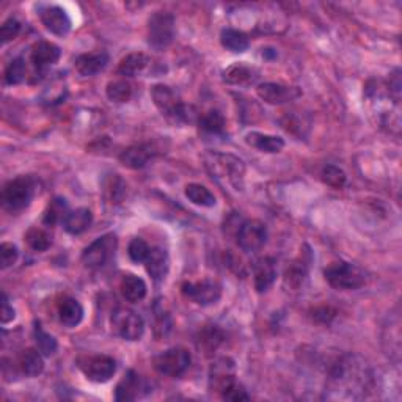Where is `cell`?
<instances>
[{
	"mask_svg": "<svg viewBox=\"0 0 402 402\" xmlns=\"http://www.w3.org/2000/svg\"><path fill=\"white\" fill-rule=\"evenodd\" d=\"M105 94L112 103H117V104L128 103L132 96V87L129 82H126V80H112L107 84Z\"/></svg>",
	"mask_w": 402,
	"mask_h": 402,
	"instance_id": "cell-34",
	"label": "cell"
},
{
	"mask_svg": "<svg viewBox=\"0 0 402 402\" xmlns=\"http://www.w3.org/2000/svg\"><path fill=\"white\" fill-rule=\"evenodd\" d=\"M239 248L244 250L245 253H255L261 250L267 241V228L261 220H247L244 222L236 232Z\"/></svg>",
	"mask_w": 402,
	"mask_h": 402,
	"instance_id": "cell-9",
	"label": "cell"
},
{
	"mask_svg": "<svg viewBox=\"0 0 402 402\" xmlns=\"http://www.w3.org/2000/svg\"><path fill=\"white\" fill-rule=\"evenodd\" d=\"M220 43L226 50L234 54H242L250 47L248 36L236 29H223L220 34Z\"/></svg>",
	"mask_w": 402,
	"mask_h": 402,
	"instance_id": "cell-28",
	"label": "cell"
},
{
	"mask_svg": "<svg viewBox=\"0 0 402 402\" xmlns=\"http://www.w3.org/2000/svg\"><path fill=\"white\" fill-rule=\"evenodd\" d=\"M186 197L191 200L193 204H198L203 207H212L217 203L216 197H214V193L209 191V188L201 184H195V182L186 186Z\"/></svg>",
	"mask_w": 402,
	"mask_h": 402,
	"instance_id": "cell-31",
	"label": "cell"
},
{
	"mask_svg": "<svg viewBox=\"0 0 402 402\" xmlns=\"http://www.w3.org/2000/svg\"><path fill=\"white\" fill-rule=\"evenodd\" d=\"M69 214L68 211V203L65 198H54L47 204L46 211H44L43 216V223L47 226H54L55 223L63 222Z\"/></svg>",
	"mask_w": 402,
	"mask_h": 402,
	"instance_id": "cell-32",
	"label": "cell"
},
{
	"mask_svg": "<svg viewBox=\"0 0 402 402\" xmlns=\"http://www.w3.org/2000/svg\"><path fill=\"white\" fill-rule=\"evenodd\" d=\"M308 261H305L304 258H299V260L292 261L285 270V276H283V283L288 289H292V291H297L302 288L304 281L306 280L308 275Z\"/></svg>",
	"mask_w": 402,
	"mask_h": 402,
	"instance_id": "cell-25",
	"label": "cell"
},
{
	"mask_svg": "<svg viewBox=\"0 0 402 402\" xmlns=\"http://www.w3.org/2000/svg\"><path fill=\"white\" fill-rule=\"evenodd\" d=\"M336 316V311L330 306H319L313 311V319L320 324H330L332 319Z\"/></svg>",
	"mask_w": 402,
	"mask_h": 402,
	"instance_id": "cell-44",
	"label": "cell"
},
{
	"mask_svg": "<svg viewBox=\"0 0 402 402\" xmlns=\"http://www.w3.org/2000/svg\"><path fill=\"white\" fill-rule=\"evenodd\" d=\"M25 71H27V68H25L24 59L22 57H17V59L13 60L8 65V68H6L5 82L8 85L22 84L24 79H25Z\"/></svg>",
	"mask_w": 402,
	"mask_h": 402,
	"instance_id": "cell-37",
	"label": "cell"
},
{
	"mask_svg": "<svg viewBox=\"0 0 402 402\" xmlns=\"http://www.w3.org/2000/svg\"><path fill=\"white\" fill-rule=\"evenodd\" d=\"M151 98H153L154 105L170 123L187 124L192 123L195 117H197V112H195L193 107L182 103L179 94L172 87L163 84L154 85L151 88Z\"/></svg>",
	"mask_w": 402,
	"mask_h": 402,
	"instance_id": "cell-1",
	"label": "cell"
},
{
	"mask_svg": "<svg viewBox=\"0 0 402 402\" xmlns=\"http://www.w3.org/2000/svg\"><path fill=\"white\" fill-rule=\"evenodd\" d=\"M21 31V22L17 21L15 17L6 19V21L2 24V29H0V36H2V43L6 44L15 40V38L19 35Z\"/></svg>",
	"mask_w": 402,
	"mask_h": 402,
	"instance_id": "cell-43",
	"label": "cell"
},
{
	"mask_svg": "<svg viewBox=\"0 0 402 402\" xmlns=\"http://www.w3.org/2000/svg\"><path fill=\"white\" fill-rule=\"evenodd\" d=\"M25 241H27L29 247L35 251H46L50 245H52V237L49 232L43 228H30L25 234Z\"/></svg>",
	"mask_w": 402,
	"mask_h": 402,
	"instance_id": "cell-35",
	"label": "cell"
},
{
	"mask_svg": "<svg viewBox=\"0 0 402 402\" xmlns=\"http://www.w3.org/2000/svg\"><path fill=\"white\" fill-rule=\"evenodd\" d=\"M112 327L118 336L126 341H138L144 333V322L129 308H118L112 316Z\"/></svg>",
	"mask_w": 402,
	"mask_h": 402,
	"instance_id": "cell-7",
	"label": "cell"
},
{
	"mask_svg": "<svg viewBox=\"0 0 402 402\" xmlns=\"http://www.w3.org/2000/svg\"><path fill=\"white\" fill-rule=\"evenodd\" d=\"M256 93H258V96L264 100V103L270 105H280V104L291 103V100L302 96V91L297 87L274 84V82H267V84L258 85Z\"/></svg>",
	"mask_w": 402,
	"mask_h": 402,
	"instance_id": "cell-11",
	"label": "cell"
},
{
	"mask_svg": "<svg viewBox=\"0 0 402 402\" xmlns=\"http://www.w3.org/2000/svg\"><path fill=\"white\" fill-rule=\"evenodd\" d=\"M325 281L336 291H355L366 283L363 270L352 262L336 261L324 270Z\"/></svg>",
	"mask_w": 402,
	"mask_h": 402,
	"instance_id": "cell-3",
	"label": "cell"
},
{
	"mask_svg": "<svg viewBox=\"0 0 402 402\" xmlns=\"http://www.w3.org/2000/svg\"><path fill=\"white\" fill-rule=\"evenodd\" d=\"M93 223V214L88 207H79V209L71 211L66 216V218L63 220V228L66 232L73 236L82 234L88 228H90Z\"/></svg>",
	"mask_w": 402,
	"mask_h": 402,
	"instance_id": "cell-20",
	"label": "cell"
},
{
	"mask_svg": "<svg viewBox=\"0 0 402 402\" xmlns=\"http://www.w3.org/2000/svg\"><path fill=\"white\" fill-rule=\"evenodd\" d=\"M234 362L228 357L218 358L209 369V388L222 394L231 383H234Z\"/></svg>",
	"mask_w": 402,
	"mask_h": 402,
	"instance_id": "cell-13",
	"label": "cell"
},
{
	"mask_svg": "<svg viewBox=\"0 0 402 402\" xmlns=\"http://www.w3.org/2000/svg\"><path fill=\"white\" fill-rule=\"evenodd\" d=\"M320 176H322V181L325 184L333 188H343L345 186V182H348V176H345L343 170L336 165L324 167Z\"/></svg>",
	"mask_w": 402,
	"mask_h": 402,
	"instance_id": "cell-38",
	"label": "cell"
},
{
	"mask_svg": "<svg viewBox=\"0 0 402 402\" xmlns=\"http://www.w3.org/2000/svg\"><path fill=\"white\" fill-rule=\"evenodd\" d=\"M119 289H121L123 297L131 302V304H137V302L143 300L144 295H147V283L134 274L124 276L121 280V285H119Z\"/></svg>",
	"mask_w": 402,
	"mask_h": 402,
	"instance_id": "cell-26",
	"label": "cell"
},
{
	"mask_svg": "<svg viewBox=\"0 0 402 402\" xmlns=\"http://www.w3.org/2000/svg\"><path fill=\"white\" fill-rule=\"evenodd\" d=\"M79 368L88 380L94 383L109 382L117 373V362L107 355H90L79 360Z\"/></svg>",
	"mask_w": 402,
	"mask_h": 402,
	"instance_id": "cell-8",
	"label": "cell"
},
{
	"mask_svg": "<svg viewBox=\"0 0 402 402\" xmlns=\"http://www.w3.org/2000/svg\"><path fill=\"white\" fill-rule=\"evenodd\" d=\"M144 389H148L147 383L138 375L135 371H128L124 374V377L117 385V392H115V399L118 402H129V401H135L142 396Z\"/></svg>",
	"mask_w": 402,
	"mask_h": 402,
	"instance_id": "cell-15",
	"label": "cell"
},
{
	"mask_svg": "<svg viewBox=\"0 0 402 402\" xmlns=\"http://www.w3.org/2000/svg\"><path fill=\"white\" fill-rule=\"evenodd\" d=\"M144 266H147V272L149 274L151 278L154 281H162L168 272L167 251L161 247L151 248L147 261H144Z\"/></svg>",
	"mask_w": 402,
	"mask_h": 402,
	"instance_id": "cell-22",
	"label": "cell"
},
{
	"mask_svg": "<svg viewBox=\"0 0 402 402\" xmlns=\"http://www.w3.org/2000/svg\"><path fill=\"white\" fill-rule=\"evenodd\" d=\"M35 341L38 350H40L44 357H52L57 352V348H59L55 338L49 335L47 332H44L40 324L35 325Z\"/></svg>",
	"mask_w": 402,
	"mask_h": 402,
	"instance_id": "cell-36",
	"label": "cell"
},
{
	"mask_svg": "<svg viewBox=\"0 0 402 402\" xmlns=\"http://www.w3.org/2000/svg\"><path fill=\"white\" fill-rule=\"evenodd\" d=\"M225 118L218 110H209L198 119V128L206 135H223L225 134Z\"/></svg>",
	"mask_w": 402,
	"mask_h": 402,
	"instance_id": "cell-30",
	"label": "cell"
},
{
	"mask_svg": "<svg viewBox=\"0 0 402 402\" xmlns=\"http://www.w3.org/2000/svg\"><path fill=\"white\" fill-rule=\"evenodd\" d=\"M222 396V399L225 401H231V402H242V401H250V394L247 393V389H245L241 383H231V385L225 389V392L220 394Z\"/></svg>",
	"mask_w": 402,
	"mask_h": 402,
	"instance_id": "cell-42",
	"label": "cell"
},
{
	"mask_svg": "<svg viewBox=\"0 0 402 402\" xmlns=\"http://www.w3.org/2000/svg\"><path fill=\"white\" fill-rule=\"evenodd\" d=\"M214 163H217L222 168V172L226 174L225 178L231 182L237 191L242 188V181L245 174L244 161L231 154H214Z\"/></svg>",
	"mask_w": 402,
	"mask_h": 402,
	"instance_id": "cell-16",
	"label": "cell"
},
{
	"mask_svg": "<svg viewBox=\"0 0 402 402\" xmlns=\"http://www.w3.org/2000/svg\"><path fill=\"white\" fill-rule=\"evenodd\" d=\"M107 63H109V54L104 52V50H99V52H88L79 55L74 61V66L75 71L80 75H84V77H93V75L104 71Z\"/></svg>",
	"mask_w": 402,
	"mask_h": 402,
	"instance_id": "cell-18",
	"label": "cell"
},
{
	"mask_svg": "<svg viewBox=\"0 0 402 402\" xmlns=\"http://www.w3.org/2000/svg\"><path fill=\"white\" fill-rule=\"evenodd\" d=\"M0 318H2V324H3V325L11 322V320L16 318L15 308H13V306L8 304V297H6V294L2 295V311H0Z\"/></svg>",
	"mask_w": 402,
	"mask_h": 402,
	"instance_id": "cell-45",
	"label": "cell"
},
{
	"mask_svg": "<svg viewBox=\"0 0 402 402\" xmlns=\"http://www.w3.org/2000/svg\"><path fill=\"white\" fill-rule=\"evenodd\" d=\"M60 57L61 50L57 44L49 41H40L35 44L34 49H31L30 60L31 65L35 68V73L41 75L44 73H47V69L55 65V63L60 60Z\"/></svg>",
	"mask_w": 402,
	"mask_h": 402,
	"instance_id": "cell-12",
	"label": "cell"
},
{
	"mask_svg": "<svg viewBox=\"0 0 402 402\" xmlns=\"http://www.w3.org/2000/svg\"><path fill=\"white\" fill-rule=\"evenodd\" d=\"M36 192V181L31 176H19L8 181L2 191V203L6 211L13 214L29 207Z\"/></svg>",
	"mask_w": 402,
	"mask_h": 402,
	"instance_id": "cell-2",
	"label": "cell"
},
{
	"mask_svg": "<svg viewBox=\"0 0 402 402\" xmlns=\"http://www.w3.org/2000/svg\"><path fill=\"white\" fill-rule=\"evenodd\" d=\"M192 357L188 350L181 348L168 349L154 358V368L159 374L168 377H181L191 368Z\"/></svg>",
	"mask_w": 402,
	"mask_h": 402,
	"instance_id": "cell-6",
	"label": "cell"
},
{
	"mask_svg": "<svg viewBox=\"0 0 402 402\" xmlns=\"http://www.w3.org/2000/svg\"><path fill=\"white\" fill-rule=\"evenodd\" d=\"M17 368L24 375L38 377L44 371V360L40 350L25 349L17 357Z\"/></svg>",
	"mask_w": 402,
	"mask_h": 402,
	"instance_id": "cell-23",
	"label": "cell"
},
{
	"mask_svg": "<svg viewBox=\"0 0 402 402\" xmlns=\"http://www.w3.org/2000/svg\"><path fill=\"white\" fill-rule=\"evenodd\" d=\"M223 333L220 332V329H217L216 325H206L204 329L200 332L197 344L206 355H211L220 348V344L223 343Z\"/></svg>",
	"mask_w": 402,
	"mask_h": 402,
	"instance_id": "cell-29",
	"label": "cell"
},
{
	"mask_svg": "<svg viewBox=\"0 0 402 402\" xmlns=\"http://www.w3.org/2000/svg\"><path fill=\"white\" fill-rule=\"evenodd\" d=\"M154 154L156 151L149 143H138L126 148L123 153L119 154V162H121L126 168L140 170L147 165Z\"/></svg>",
	"mask_w": 402,
	"mask_h": 402,
	"instance_id": "cell-17",
	"label": "cell"
},
{
	"mask_svg": "<svg viewBox=\"0 0 402 402\" xmlns=\"http://www.w3.org/2000/svg\"><path fill=\"white\" fill-rule=\"evenodd\" d=\"M253 69L244 65H232L223 71V80L231 85H244L255 80Z\"/></svg>",
	"mask_w": 402,
	"mask_h": 402,
	"instance_id": "cell-33",
	"label": "cell"
},
{
	"mask_svg": "<svg viewBox=\"0 0 402 402\" xmlns=\"http://www.w3.org/2000/svg\"><path fill=\"white\" fill-rule=\"evenodd\" d=\"M388 93L393 94L396 99H399V94H401V71L399 69H396V71L389 75Z\"/></svg>",
	"mask_w": 402,
	"mask_h": 402,
	"instance_id": "cell-46",
	"label": "cell"
},
{
	"mask_svg": "<svg viewBox=\"0 0 402 402\" xmlns=\"http://www.w3.org/2000/svg\"><path fill=\"white\" fill-rule=\"evenodd\" d=\"M40 17L44 27L57 36H65L69 34V30H71V17L68 16V13L63 10L61 6H44L40 11Z\"/></svg>",
	"mask_w": 402,
	"mask_h": 402,
	"instance_id": "cell-14",
	"label": "cell"
},
{
	"mask_svg": "<svg viewBox=\"0 0 402 402\" xmlns=\"http://www.w3.org/2000/svg\"><path fill=\"white\" fill-rule=\"evenodd\" d=\"M245 142H247L251 148L267 154L280 153V151L285 148V140H283L281 137L261 134V132H250V134L245 137Z\"/></svg>",
	"mask_w": 402,
	"mask_h": 402,
	"instance_id": "cell-21",
	"label": "cell"
},
{
	"mask_svg": "<svg viewBox=\"0 0 402 402\" xmlns=\"http://www.w3.org/2000/svg\"><path fill=\"white\" fill-rule=\"evenodd\" d=\"M149 251H151L149 245L140 237L132 239L131 244H129V247H128L129 258L134 262H144V261H147Z\"/></svg>",
	"mask_w": 402,
	"mask_h": 402,
	"instance_id": "cell-39",
	"label": "cell"
},
{
	"mask_svg": "<svg viewBox=\"0 0 402 402\" xmlns=\"http://www.w3.org/2000/svg\"><path fill=\"white\" fill-rule=\"evenodd\" d=\"M19 258V251L15 244L3 242L0 245V264H2V269H8L11 266H15Z\"/></svg>",
	"mask_w": 402,
	"mask_h": 402,
	"instance_id": "cell-41",
	"label": "cell"
},
{
	"mask_svg": "<svg viewBox=\"0 0 402 402\" xmlns=\"http://www.w3.org/2000/svg\"><path fill=\"white\" fill-rule=\"evenodd\" d=\"M276 278V262L274 258L266 256L258 260L253 266L255 289L258 292H266Z\"/></svg>",
	"mask_w": 402,
	"mask_h": 402,
	"instance_id": "cell-19",
	"label": "cell"
},
{
	"mask_svg": "<svg viewBox=\"0 0 402 402\" xmlns=\"http://www.w3.org/2000/svg\"><path fill=\"white\" fill-rule=\"evenodd\" d=\"M59 316L63 325L73 329V327H77L82 322V319H84V306L80 305L79 300L66 297L61 300L59 306Z\"/></svg>",
	"mask_w": 402,
	"mask_h": 402,
	"instance_id": "cell-24",
	"label": "cell"
},
{
	"mask_svg": "<svg viewBox=\"0 0 402 402\" xmlns=\"http://www.w3.org/2000/svg\"><path fill=\"white\" fill-rule=\"evenodd\" d=\"M149 57L142 52H134L126 55L124 59L119 61L118 74L124 75V77H137L138 74H142L144 69L149 66Z\"/></svg>",
	"mask_w": 402,
	"mask_h": 402,
	"instance_id": "cell-27",
	"label": "cell"
},
{
	"mask_svg": "<svg viewBox=\"0 0 402 402\" xmlns=\"http://www.w3.org/2000/svg\"><path fill=\"white\" fill-rule=\"evenodd\" d=\"M181 292L193 304L207 306L217 304L222 297V286L214 280H201L197 283L188 281L181 286Z\"/></svg>",
	"mask_w": 402,
	"mask_h": 402,
	"instance_id": "cell-10",
	"label": "cell"
},
{
	"mask_svg": "<svg viewBox=\"0 0 402 402\" xmlns=\"http://www.w3.org/2000/svg\"><path fill=\"white\" fill-rule=\"evenodd\" d=\"M174 40V17L167 11H157L148 21V43L154 49H165Z\"/></svg>",
	"mask_w": 402,
	"mask_h": 402,
	"instance_id": "cell-5",
	"label": "cell"
},
{
	"mask_svg": "<svg viewBox=\"0 0 402 402\" xmlns=\"http://www.w3.org/2000/svg\"><path fill=\"white\" fill-rule=\"evenodd\" d=\"M118 239L113 232L98 237L93 244L88 245L82 253V262L88 269H99L109 262L115 255Z\"/></svg>",
	"mask_w": 402,
	"mask_h": 402,
	"instance_id": "cell-4",
	"label": "cell"
},
{
	"mask_svg": "<svg viewBox=\"0 0 402 402\" xmlns=\"http://www.w3.org/2000/svg\"><path fill=\"white\" fill-rule=\"evenodd\" d=\"M124 193H126L124 181L119 178L118 174H113L112 178L109 179V182H107V186H105L107 198H109L113 203V201L121 200L124 197Z\"/></svg>",
	"mask_w": 402,
	"mask_h": 402,
	"instance_id": "cell-40",
	"label": "cell"
}]
</instances>
